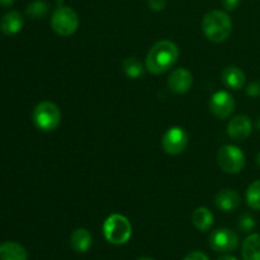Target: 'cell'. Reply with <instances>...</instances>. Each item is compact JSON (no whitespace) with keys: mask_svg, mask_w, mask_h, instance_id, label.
<instances>
[{"mask_svg":"<svg viewBox=\"0 0 260 260\" xmlns=\"http://www.w3.org/2000/svg\"><path fill=\"white\" fill-rule=\"evenodd\" d=\"M179 57V50L172 41L162 40L155 43L150 48L146 56V69L151 74L160 75L164 74L177 62Z\"/></svg>","mask_w":260,"mask_h":260,"instance_id":"6da1fadb","label":"cell"},{"mask_svg":"<svg viewBox=\"0 0 260 260\" xmlns=\"http://www.w3.org/2000/svg\"><path fill=\"white\" fill-rule=\"evenodd\" d=\"M202 29L206 37L216 43H221L230 37L233 32V20L222 10H211L205 15Z\"/></svg>","mask_w":260,"mask_h":260,"instance_id":"7a4b0ae2","label":"cell"},{"mask_svg":"<svg viewBox=\"0 0 260 260\" xmlns=\"http://www.w3.org/2000/svg\"><path fill=\"white\" fill-rule=\"evenodd\" d=\"M103 234L107 241L113 245H123L132 235V226L124 216L114 213L103 223Z\"/></svg>","mask_w":260,"mask_h":260,"instance_id":"3957f363","label":"cell"},{"mask_svg":"<svg viewBox=\"0 0 260 260\" xmlns=\"http://www.w3.org/2000/svg\"><path fill=\"white\" fill-rule=\"evenodd\" d=\"M33 122L41 131H53L61 122L60 108L51 102H42L37 104L33 111Z\"/></svg>","mask_w":260,"mask_h":260,"instance_id":"277c9868","label":"cell"},{"mask_svg":"<svg viewBox=\"0 0 260 260\" xmlns=\"http://www.w3.org/2000/svg\"><path fill=\"white\" fill-rule=\"evenodd\" d=\"M51 25L58 36L68 37L78 29L79 17L73 8L61 5L53 12L52 18H51Z\"/></svg>","mask_w":260,"mask_h":260,"instance_id":"5b68a950","label":"cell"},{"mask_svg":"<svg viewBox=\"0 0 260 260\" xmlns=\"http://www.w3.org/2000/svg\"><path fill=\"white\" fill-rule=\"evenodd\" d=\"M217 162L225 173L238 174L245 167V155L238 146L226 145L218 151Z\"/></svg>","mask_w":260,"mask_h":260,"instance_id":"8992f818","label":"cell"},{"mask_svg":"<svg viewBox=\"0 0 260 260\" xmlns=\"http://www.w3.org/2000/svg\"><path fill=\"white\" fill-rule=\"evenodd\" d=\"M188 145V134L182 127H172L164 134L161 146L169 155H178L185 150Z\"/></svg>","mask_w":260,"mask_h":260,"instance_id":"52a82bcc","label":"cell"},{"mask_svg":"<svg viewBox=\"0 0 260 260\" xmlns=\"http://www.w3.org/2000/svg\"><path fill=\"white\" fill-rule=\"evenodd\" d=\"M238 245L239 236L230 229H217L210 236V246L217 253H229Z\"/></svg>","mask_w":260,"mask_h":260,"instance_id":"ba28073f","label":"cell"},{"mask_svg":"<svg viewBox=\"0 0 260 260\" xmlns=\"http://www.w3.org/2000/svg\"><path fill=\"white\" fill-rule=\"evenodd\" d=\"M210 109L217 118L225 119L235 111V101L228 91H217L211 96Z\"/></svg>","mask_w":260,"mask_h":260,"instance_id":"9c48e42d","label":"cell"},{"mask_svg":"<svg viewBox=\"0 0 260 260\" xmlns=\"http://www.w3.org/2000/svg\"><path fill=\"white\" fill-rule=\"evenodd\" d=\"M251 121L248 116H236L230 121L228 126V134L235 141H244L248 139L251 134Z\"/></svg>","mask_w":260,"mask_h":260,"instance_id":"30bf717a","label":"cell"},{"mask_svg":"<svg viewBox=\"0 0 260 260\" xmlns=\"http://www.w3.org/2000/svg\"><path fill=\"white\" fill-rule=\"evenodd\" d=\"M193 84V76L187 69L179 68L175 69L169 76L168 85L172 91L177 94H184L190 89Z\"/></svg>","mask_w":260,"mask_h":260,"instance_id":"8fae6325","label":"cell"},{"mask_svg":"<svg viewBox=\"0 0 260 260\" xmlns=\"http://www.w3.org/2000/svg\"><path fill=\"white\" fill-rule=\"evenodd\" d=\"M241 198L238 192L233 189H223L217 193L215 198V205L218 210L223 212H233L240 206Z\"/></svg>","mask_w":260,"mask_h":260,"instance_id":"7c38bea8","label":"cell"},{"mask_svg":"<svg viewBox=\"0 0 260 260\" xmlns=\"http://www.w3.org/2000/svg\"><path fill=\"white\" fill-rule=\"evenodd\" d=\"M221 79H222V83L228 88L234 89V90H239L245 84V74L238 66H229V68H226L222 71V74H221Z\"/></svg>","mask_w":260,"mask_h":260,"instance_id":"4fadbf2b","label":"cell"},{"mask_svg":"<svg viewBox=\"0 0 260 260\" xmlns=\"http://www.w3.org/2000/svg\"><path fill=\"white\" fill-rule=\"evenodd\" d=\"M27 250L20 244L5 241L0 244V260H27Z\"/></svg>","mask_w":260,"mask_h":260,"instance_id":"5bb4252c","label":"cell"},{"mask_svg":"<svg viewBox=\"0 0 260 260\" xmlns=\"http://www.w3.org/2000/svg\"><path fill=\"white\" fill-rule=\"evenodd\" d=\"M93 243L91 234L86 229H76L70 238L71 248L78 253H85L89 250Z\"/></svg>","mask_w":260,"mask_h":260,"instance_id":"9a60e30c","label":"cell"},{"mask_svg":"<svg viewBox=\"0 0 260 260\" xmlns=\"http://www.w3.org/2000/svg\"><path fill=\"white\" fill-rule=\"evenodd\" d=\"M22 27L23 17L19 12H15V10L7 13L0 22V28L5 35H15L22 29Z\"/></svg>","mask_w":260,"mask_h":260,"instance_id":"2e32d148","label":"cell"},{"mask_svg":"<svg viewBox=\"0 0 260 260\" xmlns=\"http://www.w3.org/2000/svg\"><path fill=\"white\" fill-rule=\"evenodd\" d=\"M243 259L244 260H260V235L253 234L249 235L243 243Z\"/></svg>","mask_w":260,"mask_h":260,"instance_id":"e0dca14e","label":"cell"},{"mask_svg":"<svg viewBox=\"0 0 260 260\" xmlns=\"http://www.w3.org/2000/svg\"><path fill=\"white\" fill-rule=\"evenodd\" d=\"M192 222L200 231H207L213 225V215L208 208L198 207L192 213Z\"/></svg>","mask_w":260,"mask_h":260,"instance_id":"ac0fdd59","label":"cell"},{"mask_svg":"<svg viewBox=\"0 0 260 260\" xmlns=\"http://www.w3.org/2000/svg\"><path fill=\"white\" fill-rule=\"evenodd\" d=\"M122 66H123L124 74L131 79H139L145 74L144 66L136 57L126 58L123 63H122Z\"/></svg>","mask_w":260,"mask_h":260,"instance_id":"d6986e66","label":"cell"},{"mask_svg":"<svg viewBox=\"0 0 260 260\" xmlns=\"http://www.w3.org/2000/svg\"><path fill=\"white\" fill-rule=\"evenodd\" d=\"M246 202H248L249 207L260 211V179L249 185L248 190H246Z\"/></svg>","mask_w":260,"mask_h":260,"instance_id":"ffe728a7","label":"cell"},{"mask_svg":"<svg viewBox=\"0 0 260 260\" xmlns=\"http://www.w3.org/2000/svg\"><path fill=\"white\" fill-rule=\"evenodd\" d=\"M48 12V4L43 0H35V2L30 3L27 7V13L28 17L33 18V19H41V18L45 17Z\"/></svg>","mask_w":260,"mask_h":260,"instance_id":"44dd1931","label":"cell"},{"mask_svg":"<svg viewBox=\"0 0 260 260\" xmlns=\"http://www.w3.org/2000/svg\"><path fill=\"white\" fill-rule=\"evenodd\" d=\"M255 226V220H254L253 216L248 215V213H244L239 218V229H240L243 233H249L251 231Z\"/></svg>","mask_w":260,"mask_h":260,"instance_id":"7402d4cb","label":"cell"},{"mask_svg":"<svg viewBox=\"0 0 260 260\" xmlns=\"http://www.w3.org/2000/svg\"><path fill=\"white\" fill-rule=\"evenodd\" d=\"M147 5L154 12H161L167 7V0H147Z\"/></svg>","mask_w":260,"mask_h":260,"instance_id":"603a6c76","label":"cell"},{"mask_svg":"<svg viewBox=\"0 0 260 260\" xmlns=\"http://www.w3.org/2000/svg\"><path fill=\"white\" fill-rule=\"evenodd\" d=\"M246 93L249 96H253V98H258L260 96V81H254L246 89Z\"/></svg>","mask_w":260,"mask_h":260,"instance_id":"cb8c5ba5","label":"cell"},{"mask_svg":"<svg viewBox=\"0 0 260 260\" xmlns=\"http://www.w3.org/2000/svg\"><path fill=\"white\" fill-rule=\"evenodd\" d=\"M184 260H210L208 256L202 251H192L185 256Z\"/></svg>","mask_w":260,"mask_h":260,"instance_id":"d4e9b609","label":"cell"},{"mask_svg":"<svg viewBox=\"0 0 260 260\" xmlns=\"http://www.w3.org/2000/svg\"><path fill=\"white\" fill-rule=\"evenodd\" d=\"M240 4V0H222V5L226 10H235Z\"/></svg>","mask_w":260,"mask_h":260,"instance_id":"484cf974","label":"cell"},{"mask_svg":"<svg viewBox=\"0 0 260 260\" xmlns=\"http://www.w3.org/2000/svg\"><path fill=\"white\" fill-rule=\"evenodd\" d=\"M15 0H0V5L2 7H10V5L14 4Z\"/></svg>","mask_w":260,"mask_h":260,"instance_id":"4316f807","label":"cell"},{"mask_svg":"<svg viewBox=\"0 0 260 260\" xmlns=\"http://www.w3.org/2000/svg\"><path fill=\"white\" fill-rule=\"evenodd\" d=\"M217 260H238V259L234 258V256H231V255H222V256H220Z\"/></svg>","mask_w":260,"mask_h":260,"instance_id":"83f0119b","label":"cell"},{"mask_svg":"<svg viewBox=\"0 0 260 260\" xmlns=\"http://www.w3.org/2000/svg\"><path fill=\"white\" fill-rule=\"evenodd\" d=\"M256 128H258L260 131V117L258 118V121H256Z\"/></svg>","mask_w":260,"mask_h":260,"instance_id":"f1b7e54d","label":"cell"},{"mask_svg":"<svg viewBox=\"0 0 260 260\" xmlns=\"http://www.w3.org/2000/svg\"><path fill=\"white\" fill-rule=\"evenodd\" d=\"M139 260H154V259H151V258H141V259H139Z\"/></svg>","mask_w":260,"mask_h":260,"instance_id":"f546056e","label":"cell"},{"mask_svg":"<svg viewBox=\"0 0 260 260\" xmlns=\"http://www.w3.org/2000/svg\"><path fill=\"white\" fill-rule=\"evenodd\" d=\"M258 164H259V167H260V152L258 154Z\"/></svg>","mask_w":260,"mask_h":260,"instance_id":"4dcf8cb0","label":"cell"}]
</instances>
